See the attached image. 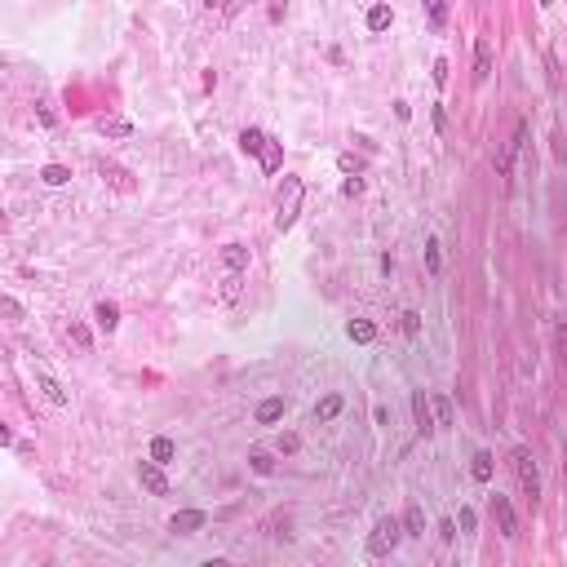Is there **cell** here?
<instances>
[{
  "label": "cell",
  "instance_id": "cell-1",
  "mask_svg": "<svg viewBox=\"0 0 567 567\" xmlns=\"http://www.w3.org/2000/svg\"><path fill=\"white\" fill-rule=\"evenodd\" d=\"M408 532H404V519H394V514H386V519H377L373 532H368V554L373 559H386L399 549V541H404Z\"/></svg>",
  "mask_w": 567,
  "mask_h": 567
},
{
  "label": "cell",
  "instance_id": "cell-2",
  "mask_svg": "<svg viewBox=\"0 0 567 567\" xmlns=\"http://www.w3.org/2000/svg\"><path fill=\"white\" fill-rule=\"evenodd\" d=\"M302 195H306V187H302V177H284V187H279V199H275V226L279 230H288L293 222H297V213H302Z\"/></svg>",
  "mask_w": 567,
  "mask_h": 567
},
{
  "label": "cell",
  "instance_id": "cell-3",
  "mask_svg": "<svg viewBox=\"0 0 567 567\" xmlns=\"http://www.w3.org/2000/svg\"><path fill=\"white\" fill-rule=\"evenodd\" d=\"M510 465H514V474H519L523 496H527V501H537V496H541V474H537V461H532V452H527V448H514V452H510Z\"/></svg>",
  "mask_w": 567,
  "mask_h": 567
},
{
  "label": "cell",
  "instance_id": "cell-4",
  "mask_svg": "<svg viewBox=\"0 0 567 567\" xmlns=\"http://www.w3.org/2000/svg\"><path fill=\"white\" fill-rule=\"evenodd\" d=\"M138 483H142V488L151 492V496H169V492H173V488H169V479H164V465H160V461H151V457L138 461Z\"/></svg>",
  "mask_w": 567,
  "mask_h": 567
},
{
  "label": "cell",
  "instance_id": "cell-5",
  "mask_svg": "<svg viewBox=\"0 0 567 567\" xmlns=\"http://www.w3.org/2000/svg\"><path fill=\"white\" fill-rule=\"evenodd\" d=\"M492 519H496V527H501V537H519V519H514V505H510V496H501L496 492L492 496Z\"/></svg>",
  "mask_w": 567,
  "mask_h": 567
},
{
  "label": "cell",
  "instance_id": "cell-6",
  "mask_svg": "<svg viewBox=\"0 0 567 567\" xmlns=\"http://www.w3.org/2000/svg\"><path fill=\"white\" fill-rule=\"evenodd\" d=\"M523 142H527V124L519 120V124H514V138L505 142V151H501V156H496V160H492V164H496V173H501V177H505V173L514 169V156H519V151H523Z\"/></svg>",
  "mask_w": 567,
  "mask_h": 567
},
{
  "label": "cell",
  "instance_id": "cell-7",
  "mask_svg": "<svg viewBox=\"0 0 567 567\" xmlns=\"http://www.w3.org/2000/svg\"><path fill=\"white\" fill-rule=\"evenodd\" d=\"M204 523H209L204 510H177L173 519H169V532H173V537H191V532H199Z\"/></svg>",
  "mask_w": 567,
  "mask_h": 567
},
{
  "label": "cell",
  "instance_id": "cell-8",
  "mask_svg": "<svg viewBox=\"0 0 567 567\" xmlns=\"http://www.w3.org/2000/svg\"><path fill=\"white\" fill-rule=\"evenodd\" d=\"M412 416H416V435H435V412H430V394L426 390H412Z\"/></svg>",
  "mask_w": 567,
  "mask_h": 567
},
{
  "label": "cell",
  "instance_id": "cell-9",
  "mask_svg": "<svg viewBox=\"0 0 567 567\" xmlns=\"http://www.w3.org/2000/svg\"><path fill=\"white\" fill-rule=\"evenodd\" d=\"M284 412H288V399H284V394H271V399H262V404H257V421H262V426H275Z\"/></svg>",
  "mask_w": 567,
  "mask_h": 567
},
{
  "label": "cell",
  "instance_id": "cell-10",
  "mask_svg": "<svg viewBox=\"0 0 567 567\" xmlns=\"http://www.w3.org/2000/svg\"><path fill=\"white\" fill-rule=\"evenodd\" d=\"M36 386H40V394L49 399V404H58V408H62V404H71V394L62 390V381H58V377H49V373H40V377H36Z\"/></svg>",
  "mask_w": 567,
  "mask_h": 567
},
{
  "label": "cell",
  "instance_id": "cell-11",
  "mask_svg": "<svg viewBox=\"0 0 567 567\" xmlns=\"http://www.w3.org/2000/svg\"><path fill=\"white\" fill-rule=\"evenodd\" d=\"M93 320H98V328H103V332H115V328H120V306H115V302H98L93 306Z\"/></svg>",
  "mask_w": 567,
  "mask_h": 567
},
{
  "label": "cell",
  "instance_id": "cell-12",
  "mask_svg": "<svg viewBox=\"0 0 567 567\" xmlns=\"http://www.w3.org/2000/svg\"><path fill=\"white\" fill-rule=\"evenodd\" d=\"M488 76H492V45H488V40H479V45H474V80L483 85Z\"/></svg>",
  "mask_w": 567,
  "mask_h": 567
},
{
  "label": "cell",
  "instance_id": "cell-13",
  "mask_svg": "<svg viewBox=\"0 0 567 567\" xmlns=\"http://www.w3.org/2000/svg\"><path fill=\"white\" fill-rule=\"evenodd\" d=\"M430 412H435V426H452L457 421L452 399H448V394H430Z\"/></svg>",
  "mask_w": 567,
  "mask_h": 567
},
{
  "label": "cell",
  "instance_id": "cell-14",
  "mask_svg": "<svg viewBox=\"0 0 567 567\" xmlns=\"http://www.w3.org/2000/svg\"><path fill=\"white\" fill-rule=\"evenodd\" d=\"M266 142H271V138H266L262 129H244V133H240V151H244V156H262Z\"/></svg>",
  "mask_w": 567,
  "mask_h": 567
},
{
  "label": "cell",
  "instance_id": "cell-15",
  "mask_svg": "<svg viewBox=\"0 0 567 567\" xmlns=\"http://www.w3.org/2000/svg\"><path fill=\"white\" fill-rule=\"evenodd\" d=\"M341 408H346L341 394H324L320 404H315V421H332V416H341Z\"/></svg>",
  "mask_w": 567,
  "mask_h": 567
},
{
  "label": "cell",
  "instance_id": "cell-16",
  "mask_svg": "<svg viewBox=\"0 0 567 567\" xmlns=\"http://www.w3.org/2000/svg\"><path fill=\"white\" fill-rule=\"evenodd\" d=\"M346 332H350V341H359V346L377 341V324H373V320H350V324H346Z\"/></svg>",
  "mask_w": 567,
  "mask_h": 567
},
{
  "label": "cell",
  "instance_id": "cell-17",
  "mask_svg": "<svg viewBox=\"0 0 567 567\" xmlns=\"http://www.w3.org/2000/svg\"><path fill=\"white\" fill-rule=\"evenodd\" d=\"M173 457H177V443H173L169 435H156V439H151V461H160V465H169Z\"/></svg>",
  "mask_w": 567,
  "mask_h": 567
},
{
  "label": "cell",
  "instance_id": "cell-18",
  "mask_svg": "<svg viewBox=\"0 0 567 567\" xmlns=\"http://www.w3.org/2000/svg\"><path fill=\"white\" fill-rule=\"evenodd\" d=\"M98 133H107V138H129L133 124L120 120V115H103V120H98Z\"/></svg>",
  "mask_w": 567,
  "mask_h": 567
},
{
  "label": "cell",
  "instance_id": "cell-19",
  "mask_svg": "<svg viewBox=\"0 0 567 567\" xmlns=\"http://www.w3.org/2000/svg\"><path fill=\"white\" fill-rule=\"evenodd\" d=\"M257 160H262V169H266V173H279V169H284V146L271 138V142H266V151H262Z\"/></svg>",
  "mask_w": 567,
  "mask_h": 567
},
{
  "label": "cell",
  "instance_id": "cell-20",
  "mask_svg": "<svg viewBox=\"0 0 567 567\" xmlns=\"http://www.w3.org/2000/svg\"><path fill=\"white\" fill-rule=\"evenodd\" d=\"M222 266H226V271H244V266H248V248L244 244H226L222 248Z\"/></svg>",
  "mask_w": 567,
  "mask_h": 567
},
{
  "label": "cell",
  "instance_id": "cell-21",
  "mask_svg": "<svg viewBox=\"0 0 567 567\" xmlns=\"http://www.w3.org/2000/svg\"><path fill=\"white\" fill-rule=\"evenodd\" d=\"M492 470H496L492 452H474V461H470V474H474L479 483H492Z\"/></svg>",
  "mask_w": 567,
  "mask_h": 567
},
{
  "label": "cell",
  "instance_id": "cell-22",
  "mask_svg": "<svg viewBox=\"0 0 567 567\" xmlns=\"http://www.w3.org/2000/svg\"><path fill=\"white\" fill-rule=\"evenodd\" d=\"M40 182H45V187H66V182H71V169H66V164H45Z\"/></svg>",
  "mask_w": 567,
  "mask_h": 567
},
{
  "label": "cell",
  "instance_id": "cell-23",
  "mask_svg": "<svg viewBox=\"0 0 567 567\" xmlns=\"http://www.w3.org/2000/svg\"><path fill=\"white\" fill-rule=\"evenodd\" d=\"M404 532H408V537H426V514H421V505H408L404 510Z\"/></svg>",
  "mask_w": 567,
  "mask_h": 567
},
{
  "label": "cell",
  "instance_id": "cell-24",
  "mask_svg": "<svg viewBox=\"0 0 567 567\" xmlns=\"http://www.w3.org/2000/svg\"><path fill=\"white\" fill-rule=\"evenodd\" d=\"M390 23H394L390 5H373V9H368V31H386Z\"/></svg>",
  "mask_w": 567,
  "mask_h": 567
},
{
  "label": "cell",
  "instance_id": "cell-25",
  "mask_svg": "<svg viewBox=\"0 0 567 567\" xmlns=\"http://www.w3.org/2000/svg\"><path fill=\"white\" fill-rule=\"evenodd\" d=\"M240 284H244V271H226V279H222V302H235Z\"/></svg>",
  "mask_w": 567,
  "mask_h": 567
},
{
  "label": "cell",
  "instance_id": "cell-26",
  "mask_svg": "<svg viewBox=\"0 0 567 567\" xmlns=\"http://www.w3.org/2000/svg\"><path fill=\"white\" fill-rule=\"evenodd\" d=\"M426 266H430V275H439V271H443V253H439V240H426Z\"/></svg>",
  "mask_w": 567,
  "mask_h": 567
},
{
  "label": "cell",
  "instance_id": "cell-27",
  "mask_svg": "<svg viewBox=\"0 0 567 567\" xmlns=\"http://www.w3.org/2000/svg\"><path fill=\"white\" fill-rule=\"evenodd\" d=\"M426 13H430V23L443 27L448 23V0H426Z\"/></svg>",
  "mask_w": 567,
  "mask_h": 567
},
{
  "label": "cell",
  "instance_id": "cell-28",
  "mask_svg": "<svg viewBox=\"0 0 567 567\" xmlns=\"http://www.w3.org/2000/svg\"><path fill=\"white\" fill-rule=\"evenodd\" d=\"M275 448H279V452H284V457H293V452H297V448H302V439H297V435H293V430H284V435L275 439Z\"/></svg>",
  "mask_w": 567,
  "mask_h": 567
},
{
  "label": "cell",
  "instance_id": "cell-29",
  "mask_svg": "<svg viewBox=\"0 0 567 567\" xmlns=\"http://www.w3.org/2000/svg\"><path fill=\"white\" fill-rule=\"evenodd\" d=\"M248 465H253L257 474H275V461L266 457V452H253V457H248Z\"/></svg>",
  "mask_w": 567,
  "mask_h": 567
},
{
  "label": "cell",
  "instance_id": "cell-30",
  "mask_svg": "<svg viewBox=\"0 0 567 567\" xmlns=\"http://www.w3.org/2000/svg\"><path fill=\"white\" fill-rule=\"evenodd\" d=\"M341 195H350V199H355V195H363V177H359V173H350V177L341 182Z\"/></svg>",
  "mask_w": 567,
  "mask_h": 567
},
{
  "label": "cell",
  "instance_id": "cell-31",
  "mask_svg": "<svg viewBox=\"0 0 567 567\" xmlns=\"http://www.w3.org/2000/svg\"><path fill=\"white\" fill-rule=\"evenodd\" d=\"M421 332V315L416 310H404V337H416Z\"/></svg>",
  "mask_w": 567,
  "mask_h": 567
},
{
  "label": "cell",
  "instance_id": "cell-32",
  "mask_svg": "<svg viewBox=\"0 0 567 567\" xmlns=\"http://www.w3.org/2000/svg\"><path fill=\"white\" fill-rule=\"evenodd\" d=\"M337 169L341 173H363V160H355V156L346 151V156H337Z\"/></svg>",
  "mask_w": 567,
  "mask_h": 567
},
{
  "label": "cell",
  "instance_id": "cell-33",
  "mask_svg": "<svg viewBox=\"0 0 567 567\" xmlns=\"http://www.w3.org/2000/svg\"><path fill=\"white\" fill-rule=\"evenodd\" d=\"M71 341H76L80 350H89V346H93V337H89V328H85V324H71Z\"/></svg>",
  "mask_w": 567,
  "mask_h": 567
},
{
  "label": "cell",
  "instance_id": "cell-34",
  "mask_svg": "<svg viewBox=\"0 0 567 567\" xmlns=\"http://www.w3.org/2000/svg\"><path fill=\"white\" fill-rule=\"evenodd\" d=\"M457 527H461V532H474V510H461V514H457Z\"/></svg>",
  "mask_w": 567,
  "mask_h": 567
},
{
  "label": "cell",
  "instance_id": "cell-35",
  "mask_svg": "<svg viewBox=\"0 0 567 567\" xmlns=\"http://www.w3.org/2000/svg\"><path fill=\"white\" fill-rule=\"evenodd\" d=\"M439 537H443V541H457V519H443V523H439Z\"/></svg>",
  "mask_w": 567,
  "mask_h": 567
},
{
  "label": "cell",
  "instance_id": "cell-36",
  "mask_svg": "<svg viewBox=\"0 0 567 567\" xmlns=\"http://www.w3.org/2000/svg\"><path fill=\"white\" fill-rule=\"evenodd\" d=\"M36 115H40V124H45V129H54V120H58V115H54V111H49V107H45V103H40V107H36Z\"/></svg>",
  "mask_w": 567,
  "mask_h": 567
},
{
  "label": "cell",
  "instance_id": "cell-37",
  "mask_svg": "<svg viewBox=\"0 0 567 567\" xmlns=\"http://www.w3.org/2000/svg\"><path fill=\"white\" fill-rule=\"evenodd\" d=\"M554 346H559V355H563V359H567V324H563V328H559V332H554Z\"/></svg>",
  "mask_w": 567,
  "mask_h": 567
},
{
  "label": "cell",
  "instance_id": "cell-38",
  "mask_svg": "<svg viewBox=\"0 0 567 567\" xmlns=\"http://www.w3.org/2000/svg\"><path fill=\"white\" fill-rule=\"evenodd\" d=\"M284 13H288V0H271V18L279 23V18H284Z\"/></svg>",
  "mask_w": 567,
  "mask_h": 567
},
{
  "label": "cell",
  "instance_id": "cell-39",
  "mask_svg": "<svg viewBox=\"0 0 567 567\" xmlns=\"http://www.w3.org/2000/svg\"><path fill=\"white\" fill-rule=\"evenodd\" d=\"M563 492H567V461H563Z\"/></svg>",
  "mask_w": 567,
  "mask_h": 567
},
{
  "label": "cell",
  "instance_id": "cell-40",
  "mask_svg": "<svg viewBox=\"0 0 567 567\" xmlns=\"http://www.w3.org/2000/svg\"><path fill=\"white\" fill-rule=\"evenodd\" d=\"M204 5H209V9H218V5H222V0H204Z\"/></svg>",
  "mask_w": 567,
  "mask_h": 567
},
{
  "label": "cell",
  "instance_id": "cell-41",
  "mask_svg": "<svg viewBox=\"0 0 567 567\" xmlns=\"http://www.w3.org/2000/svg\"><path fill=\"white\" fill-rule=\"evenodd\" d=\"M549 5H554V0H541V9H549Z\"/></svg>",
  "mask_w": 567,
  "mask_h": 567
}]
</instances>
